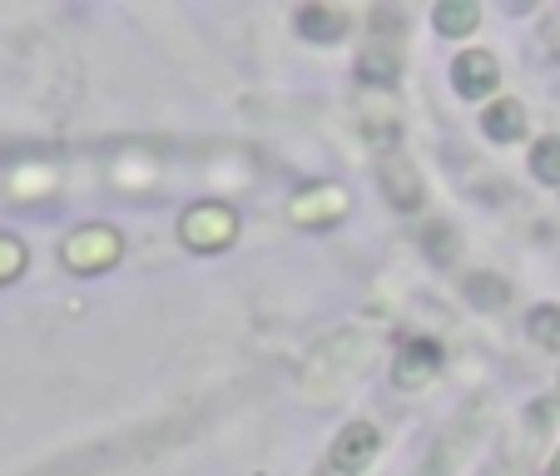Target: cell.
I'll list each match as a JSON object with an SVG mask.
<instances>
[{
    "instance_id": "6da1fadb",
    "label": "cell",
    "mask_w": 560,
    "mask_h": 476,
    "mask_svg": "<svg viewBox=\"0 0 560 476\" xmlns=\"http://www.w3.org/2000/svg\"><path fill=\"white\" fill-rule=\"evenodd\" d=\"M436 372H442V348L432 338H407L397 352V368H392V382L402 392H422Z\"/></svg>"
},
{
    "instance_id": "7a4b0ae2",
    "label": "cell",
    "mask_w": 560,
    "mask_h": 476,
    "mask_svg": "<svg viewBox=\"0 0 560 476\" xmlns=\"http://www.w3.org/2000/svg\"><path fill=\"white\" fill-rule=\"evenodd\" d=\"M238 233V219H233L229 204H199V209L184 213V239L194 248H223Z\"/></svg>"
},
{
    "instance_id": "3957f363",
    "label": "cell",
    "mask_w": 560,
    "mask_h": 476,
    "mask_svg": "<svg viewBox=\"0 0 560 476\" xmlns=\"http://www.w3.org/2000/svg\"><path fill=\"white\" fill-rule=\"evenodd\" d=\"M452 80H456V95H462V100H487L491 90L501 85L497 55H487V50H462V55L452 60Z\"/></svg>"
},
{
    "instance_id": "277c9868",
    "label": "cell",
    "mask_w": 560,
    "mask_h": 476,
    "mask_svg": "<svg viewBox=\"0 0 560 476\" xmlns=\"http://www.w3.org/2000/svg\"><path fill=\"white\" fill-rule=\"evenodd\" d=\"M115 258H119V239L109 229H85L65 244V264L74 274H95V268H109Z\"/></svg>"
},
{
    "instance_id": "5b68a950",
    "label": "cell",
    "mask_w": 560,
    "mask_h": 476,
    "mask_svg": "<svg viewBox=\"0 0 560 476\" xmlns=\"http://www.w3.org/2000/svg\"><path fill=\"white\" fill-rule=\"evenodd\" d=\"M372 456H377V427H368V422H348L342 437L332 442V466L348 476H358Z\"/></svg>"
},
{
    "instance_id": "8992f818",
    "label": "cell",
    "mask_w": 560,
    "mask_h": 476,
    "mask_svg": "<svg viewBox=\"0 0 560 476\" xmlns=\"http://www.w3.org/2000/svg\"><path fill=\"white\" fill-rule=\"evenodd\" d=\"M358 74L368 80V85H377V90L397 85V74H402V55H397V45H392L387 35H372L368 50L358 55Z\"/></svg>"
},
{
    "instance_id": "52a82bcc",
    "label": "cell",
    "mask_w": 560,
    "mask_h": 476,
    "mask_svg": "<svg viewBox=\"0 0 560 476\" xmlns=\"http://www.w3.org/2000/svg\"><path fill=\"white\" fill-rule=\"evenodd\" d=\"M382 189H387V199L397 204V209L412 213L417 204H422V179H417L412 159H402V154H387V159H382Z\"/></svg>"
},
{
    "instance_id": "ba28073f",
    "label": "cell",
    "mask_w": 560,
    "mask_h": 476,
    "mask_svg": "<svg viewBox=\"0 0 560 476\" xmlns=\"http://www.w3.org/2000/svg\"><path fill=\"white\" fill-rule=\"evenodd\" d=\"M298 31H303L307 40L332 45V40H342V31H348V15L332 11V5H303V11H298Z\"/></svg>"
},
{
    "instance_id": "9c48e42d",
    "label": "cell",
    "mask_w": 560,
    "mask_h": 476,
    "mask_svg": "<svg viewBox=\"0 0 560 476\" xmlns=\"http://www.w3.org/2000/svg\"><path fill=\"white\" fill-rule=\"evenodd\" d=\"M481 129H487V139H497V144H511V139L526 135V109H521L516 100H497V105L481 115Z\"/></svg>"
},
{
    "instance_id": "30bf717a",
    "label": "cell",
    "mask_w": 560,
    "mask_h": 476,
    "mask_svg": "<svg viewBox=\"0 0 560 476\" xmlns=\"http://www.w3.org/2000/svg\"><path fill=\"white\" fill-rule=\"evenodd\" d=\"M476 21H481L476 0H446V5H436L432 11V25L442 35H466V31H476Z\"/></svg>"
},
{
    "instance_id": "8fae6325",
    "label": "cell",
    "mask_w": 560,
    "mask_h": 476,
    "mask_svg": "<svg viewBox=\"0 0 560 476\" xmlns=\"http://www.w3.org/2000/svg\"><path fill=\"white\" fill-rule=\"evenodd\" d=\"M530 170H536L540 184H560V139L556 135H546L530 149Z\"/></svg>"
},
{
    "instance_id": "7c38bea8",
    "label": "cell",
    "mask_w": 560,
    "mask_h": 476,
    "mask_svg": "<svg viewBox=\"0 0 560 476\" xmlns=\"http://www.w3.org/2000/svg\"><path fill=\"white\" fill-rule=\"evenodd\" d=\"M466 298H471L476 307H501V303H506V298H511V288L501 283L497 274H476L471 283H466Z\"/></svg>"
},
{
    "instance_id": "4fadbf2b",
    "label": "cell",
    "mask_w": 560,
    "mask_h": 476,
    "mask_svg": "<svg viewBox=\"0 0 560 476\" xmlns=\"http://www.w3.org/2000/svg\"><path fill=\"white\" fill-rule=\"evenodd\" d=\"M530 338L546 352H560V307H536L530 313Z\"/></svg>"
},
{
    "instance_id": "5bb4252c",
    "label": "cell",
    "mask_w": 560,
    "mask_h": 476,
    "mask_svg": "<svg viewBox=\"0 0 560 476\" xmlns=\"http://www.w3.org/2000/svg\"><path fill=\"white\" fill-rule=\"evenodd\" d=\"M25 268V248L15 244V239H5V233H0V283H5V278H15Z\"/></svg>"
},
{
    "instance_id": "9a60e30c",
    "label": "cell",
    "mask_w": 560,
    "mask_h": 476,
    "mask_svg": "<svg viewBox=\"0 0 560 476\" xmlns=\"http://www.w3.org/2000/svg\"><path fill=\"white\" fill-rule=\"evenodd\" d=\"M550 476H560V452H556V456H550Z\"/></svg>"
}]
</instances>
